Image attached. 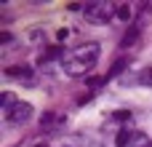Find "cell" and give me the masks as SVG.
Here are the masks:
<instances>
[{
  "label": "cell",
  "instance_id": "1",
  "mask_svg": "<svg viewBox=\"0 0 152 147\" xmlns=\"http://www.w3.org/2000/svg\"><path fill=\"white\" fill-rule=\"evenodd\" d=\"M99 54H102L99 43H83V46H75V48L64 51V56H61V67H64V72L72 75V78L88 75V72L94 70V64L99 62Z\"/></svg>",
  "mask_w": 152,
  "mask_h": 147
},
{
  "label": "cell",
  "instance_id": "2",
  "mask_svg": "<svg viewBox=\"0 0 152 147\" xmlns=\"http://www.w3.org/2000/svg\"><path fill=\"white\" fill-rule=\"evenodd\" d=\"M83 13H86V19L91 21V24H107L112 16H118V8H112L110 3H88L86 8H83Z\"/></svg>",
  "mask_w": 152,
  "mask_h": 147
},
{
  "label": "cell",
  "instance_id": "3",
  "mask_svg": "<svg viewBox=\"0 0 152 147\" xmlns=\"http://www.w3.org/2000/svg\"><path fill=\"white\" fill-rule=\"evenodd\" d=\"M29 118H32V104H29V102H16L13 110L5 115V121H8L11 126H24Z\"/></svg>",
  "mask_w": 152,
  "mask_h": 147
},
{
  "label": "cell",
  "instance_id": "4",
  "mask_svg": "<svg viewBox=\"0 0 152 147\" xmlns=\"http://www.w3.org/2000/svg\"><path fill=\"white\" fill-rule=\"evenodd\" d=\"M5 75L8 78H16V80H21V83H35V78H32V67H27V64H13V67H8L5 70Z\"/></svg>",
  "mask_w": 152,
  "mask_h": 147
},
{
  "label": "cell",
  "instance_id": "5",
  "mask_svg": "<svg viewBox=\"0 0 152 147\" xmlns=\"http://www.w3.org/2000/svg\"><path fill=\"white\" fill-rule=\"evenodd\" d=\"M134 137H136V134H134L131 129H120L118 137H115V147H128L131 142H134Z\"/></svg>",
  "mask_w": 152,
  "mask_h": 147
},
{
  "label": "cell",
  "instance_id": "6",
  "mask_svg": "<svg viewBox=\"0 0 152 147\" xmlns=\"http://www.w3.org/2000/svg\"><path fill=\"white\" fill-rule=\"evenodd\" d=\"M136 80H139V86L152 88V67H142V72L136 75Z\"/></svg>",
  "mask_w": 152,
  "mask_h": 147
},
{
  "label": "cell",
  "instance_id": "7",
  "mask_svg": "<svg viewBox=\"0 0 152 147\" xmlns=\"http://www.w3.org/2000/svg\"><path fill=\"white\" fill-rule=\"evenodd\" d=\"M126 64H128V59H118V62L112 64V70H110V78H115V75H120V72L126 70Z\"/></svg>",
  "mask_w": 152,
  "mask_h": 147
},
{
  "label": "cell",
  "instance_id": "8",
  "mask_svg": "<svg viewBox=\"0 0 152 147\" xmlns=\"http://www.w3.org/2000/svg\"><path fill=\"white\" fill-rule=\"evenodd\" d=\"M13 104H16L13 94H3V112H5V115H8L11 110H13Z\"/></svg>",
  "mask_w": 152,
  "mask_h": 147
},
{
  "label": "cell",
  "instance_id": "9",
  "mask_svg": "<svg viewBox=\"0 0 152 147\" xmlns=\"http://www.w3.org/2000/svg\"><path fill=\"white\" fill-rule=\"evenodd\" d=\"M118 19L131 21V8H128V5H120V8H118Z\"/></svg>",
  "mask_w": 152,
  "mask_h": 147
},
{
  "label": "cell",
  "instance_id": "10",
  "mask_svg": "<svg viewBox=\"0 0 152 147\" xmlns=\"http://www.w3.org/2000/svg\"><path fill=\"white\" fill-rule=\"evenodd\" d=\"M136 35H139V29H131V32H126V37H123V46L128 48V46H131V43L136 40Z\"/></svg>",
  "mask_w": 152,
  "mask_h": 147
},
{
  "label": "cell",
  "instance_id": "11",
  "mask_svg": "<svg viewBox=\"0 0 152 147\" xmlns=\"http://www.w3.org/2000/svg\"><path fill=\"white\" fill-rule=\"evenodd\" d=\"M112 118H115V121H128V118H131V112H128V110H123V112H115Z\"/></svg>",
  "mask_w": 152,
  "mask_h": 147
},
{
  "label": "cell",
  "instance_id": "12",
  "mask_svg": "<svg viewBox=\"0 0 152 147\" xmlns=\"http://www.w3.org/2000/svg\"><path fill=\"white\" fill-rule=\"evenodd\" d=\"M35 147H48V142H37V145H35Z\"/></svg>",
  "mask_w": 152,
  "mask_h": 147
}]
</instances>
